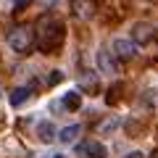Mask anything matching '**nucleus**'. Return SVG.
I'll use <instances>...</instances> for the list:
<instances>
[{
    "label": "nucleus",
    "instance_id": "0eeeda50",
    "mask_svg": "<svg viewBox=\"0 0 158 158\" xmlns=\"http://www.w3.org/2000/svg\"><path fill=\"white\" fill-rule=\"evenodd\" d=\"M37 137L48 145V142H53V140L58 137V129L50 124V121H40V124H37Z\"/></svg>",
    "mask_w": 158,
    "mask_h": 158
},
{
    "label": "nucleus",
    "instance_id": "dca6fc26",
    "mask_svg": "<svg viewBox=\"0 0 158 158\" xmlns=\"http://www.w3.org/2000/svg\"><path fill=\"white\" fill-rule=\"evenodd\" d=\"M13 3H16V6H24V3H29V0H13Z\"/></svg>",
    "mask_w": 158,
    "mask_h": 158
},
{
    "label": "nucleus",
    "instance_id": "a211bd4d",
    "mask_svg": "<svg viewBox=\"0 0 158 158\" xmlns=\"http://www.w3.org/2000/svg\"><path fill=\"white\" fill-rule=\"evenodd\" d=\"M50 158H63V156H61V153H58V156H50Z\"/></svg>",
    "mask_w": 158,
    "mask_h": 158
},
{
    "label": "nucleus",
    "instance_id": "7ed1b4c3",
    "mask_svg": "<svg viewBox=\"0 0 158 158\" xmlns=\"http://www.w3.org/2000/svg\"><path fill=\"white\" fill-rule=\"evenodd\" d=\"M111 53L113 58H116V61H132V58H135V42H132V40H127V37H116L111 42Z\"/></svg>",
    "mask_w": 158,
    "mask_h": 158
},
{
    "label": "nucleus",
    "instance_id": "1a4fd4ad",
    "mask_svg": "<svg viewBox=\"0 0 158 158\" xmlns=\"http://www.w3.org/2000/svg\"><path fill=\"white\" fill-rule=\"evenodd\" d=\"M29 98H32V87H16V90L11 92V106L19 108V106H24Z\"/></svg>",
    "mask_w": 158,
    "mask_h": 158
},
{
    "label": "nucleus",
    "instance_id": "6e6552de",
    "mask_svg": "<svg viewBox=\"0 0 158 158\" xmlns=\"http://www.w3.org/2000/svg\"><path fill=\"white\" fill-rule=\"evenodd\" d=\"M98 69H100L103 74H113L116 71V61H113V56L108 50H98Z\"/></svg>",
    "mask_w": 158,
    "mask_h": 158
},
{
    "label": "nucleus",
    "instance_id": "f03ea898",
    "mask_svg": "<svg viewBox=\"0 0 158 158\" xmlns=\"http://www.w3.org/2000/svg\"><path fill=\"white\" fill-rule=\"evenodd\" d=\"M8 45H11V50H16L19 56H27V53L34 48V32H32V27H27V24L13 27L11 32H8Z\"/></svg>",
    "mask_w": 158,
    "mask_h": 158
},
{
    "label": "nucleus",
    "instance_id": "9d476101",
    "mask_svg": "<svg viewBox=\"0 0 158 158\" xmlns=\"http://www.w3.org/2000/svg\"><path fill=\"white\" fill-rule=\"evenodd\" d=\"M79 106H82V95H79V92H66V95H63V108H66V111H79Z\"/></svg>",
    "mask_w": 158,
    "mask_h": 158
},
{
    "label": "nucleus",
    "instance_id": "4468645a",
    "mask_svg": "<svg viewBox=\"0 0 158 158\" xmlns=\"http://www.w3.org/2000/svg\"><path fill=\"white\" fill-rule=\"evenodd\" d=\"M61 79H63V74H61V71H50V77H48V85H58Z\"/></svg>",
    "mask_w": 158,
    "mask_h": 158
},
{
    "label": "nucleus",
    "instance_id": "f8f14e48",
    "mask_svg": "<svg viewBox=\"0 0 158 158\" xmlns=\"http://www.w3.org/2000/svg\"><path fill=\"white\" fill-rule=\"evenodd\" d=\"M82 79H85V82H82V90H95V79H92V71H85V74H82Z\"/></svg>",
    "mask_w": 158,
    "mask_h": 158
},
{
    "label": "nucleus",
    "instance_id": "f257e3e1",
    "mask_svg": "<svg viewBox=\"0 0 158 158\" xmlns=\"http://www.w3.org/2000/svg\"><path fill=\"white\" fill-rule=\"evenodd\" d=\"M34 48L45 56H56L63 48V40H66V24L56 16V13H42L34 24Z\"/></svg>",
    "mask_w": 158,
    "mask_h": 158
},
{
    "label": "nucleus",
    "instance_id": "f3484780",
    "mask_svg": "<svg viewBox=\"0 0 158 158\" xmlns=\"http://www.w3.org/2000/svg\"><path fill=\"white\" fill-rule=\"evenodd\" d=\"M150 158H158V150H153V153H150Z\"/></svg>",
    "mask_w": 158,
    "mask_h": 158
},
{
    "label": "nucleus",
    "instance_id": "20e7f679",
    "mask_svg": "<svg viewBox=\"0 0 158 158\" xmlns=\"http://www.w3.org/2000/svg\"><path fill=\"white\" fill-rule=\"evenodd\" d=\"M77 153L85 158H108V148L100 140H85L77 145Z\"/></svg>",
    "mask_w": 158,
    "mask_h": 158
},
{
    "label": "nucleus",
    "instance_id": "2eb2a0df",
    "mask_svg": "<svg viewBox=\"0 0 158 158\" xmlns=\"http://www.w3.org/2000/svg\"><path fill=\"white\" fill-rule=\"evenodd\" d=\"M124 158H142V153H129V156H124Z\"/></svg>",
    "mask_w": 158,
    "mask_h": 158
},
{
    "label": "nucleus",
    "instance_id": "39448f33",
    "mask_svg": "<svg viewBox=\"0 0 158 158\" xmlns=\"http://www.w3.org/2000/svg\"><path fill=\"white\" fill-rule=\"evenodd\" d=\"M71 13L82 21H87L98 13V0H71Z\"/></svg>",
    "mask_w": 158,
    "mask_h": 158
},
{
    "label": "nucleus",
    "instance_id": "423d86ee",
    "mask_svg": "<svg viewBox=\"0 0 158 158\" xmlns=\"http://www.w3.org/2000/svg\"><path fill=\"white\" fill-rule=\"evenodd\" d=\"M153 37H156V29H153V24H148V21H137L135 27H132V42H137V45H148Z\"/></svg>",
    "mask_w": 158,
    "mask_h": 158
},
{
    "label": "nucleus",
    "instance_id": "9b49d317",
    "mask_svg": "<svg viewBox=\"0 0 158 158\" xmlns=\"http://www.w3.org/2000/svg\"><path fill=\"white\" fill-rule=\"evenodd\" d=\"M79 132H82V127H79V124H71V127H66V129H61V132H58V140L69 145V142H74V140H77V135H79Z\"/></svg>",
    "mask_w": 158,
    "mask_h": 158
},
{
    "label": "nucleus",
    "instance_id": "ddd939ff",
    "mask_svg": "<svg viewBox=\"0 0 158 158\" xmlns=\"http://www.w3.org/2000/svg\"><path fill=\"white\" fill-rule=\"evenodd\" d=\"M118 90H121L118 85H113L111 90H108V106H116V103H118Z\"/></svg>",
    "mask_w": 158,
    "mask_h": 158
}]
</instances>
